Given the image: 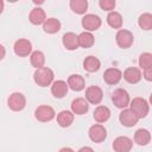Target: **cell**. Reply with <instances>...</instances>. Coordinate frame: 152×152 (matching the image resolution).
Returning <instances> with one entry per match:
<instances>
[{"mask_svg":"<svg viewBox=\"0 0 152 152\" xmlns=\"http://www.w3.org/2000/svg\"><path fill=\"white\" fill-rule=\"evenodd\" d=\"M139 66L142 70L152 68V55L150 52H144L139 57Z\"/></svg>","mask_w":152,"mask_h":152,"instance_id":"30","label":"cell"},{"mask_svg":"<svg viewBox=\"0 0 152 152\" xmlns=\"http://www.w3.org/2000/svg\"><path fill=\"white\" fill-rule=\"evenodd\" d=\"M8 107L14 110V112H19V110H23L26 106V99L25 96L21 94V93H13L10 95L8 97Z\"/></svg>","mask_w":152,"mask_h":152,"instance_id":"5","label":"cell"},{"mask_svg":"<svg viewBox=\"0 0 152 152\" xmlns=\"http://www.w3.org/2000/svg\"><path fill=\"white\" fill-rule=\"evenodd\" d=\"M115 39H116V44L121 49H128V48H131V45L134 42L133 33L131 31H128V30H119L118 33H116V36H115Z\"/></svg>","mask_w":152,"mask_h":152,"instance_id":"4","label":"cell"},{"mask_svg":"<svg viewBox=\"0 0 152 152\" xmlns=\"http://www.w3.org/2000/svg\"><path fill=\"white\" fill-rule=\"evenodd\" d=\"M78 39V46H82L84 49H88L93 46L94 44V36L90 32H82L77 36Z\"/></svg>","mask_w":152,"mask_h":152,"instance_id":"25","label":"cell"},{"mask_svg":"<svg viewBox=\"0 0 152 152\" xmlns=\"http://www.w3.org/2000/svg\"><path fill=\"white\" fill-rule=\"evenodd\" d=\"M33 78H34V82L39 87H48L53 81V71L50 68H46V66L39 68L34 71Z\"/></svg>","mask_w":152,"mask_h":152,"instance_id":"1","label":"cell"},{"mask_svg":"<svg viewBox=\"0 0 152 152\" xmlns=\"http://www.w3.org/2000/svg\"><path fill=\"white\" fill-rule=\"evenodd\" d=\"M68 87H70L72 90L75 91H81L84 86H86V82H84V78L81 76V75H70L69 78H68Z\"/></svg>","mask_w":152,"mask_h":152,"instance_id":"16","label":"cell"},{"mask_svg":"<svg viewBox=\"0 0 152 152\" xmlns=\"http://www.w3.org/2000/svg\"><path fill=\"white\" fill-rule=\"evenodd\" d=\"M13 49H14L15 55H18L19 57H26L31 53L32 45H31V42L27 39H18L14 43Z\"/></svg>","mask_w":152,"mask_h":152,"instance_id":"8","label":"cell"},{"mask_svg":"<svg viewBox=\"0 0 152 152\" xmlns=\"http://www.w3.org/2000/svg\"><path fill=\"white\" fill-rule=\"evenodd\" d=\"M138 24L142 30H151L152 28V14L144 13L139 17Z\"/></svg>","mask_w":152,"mask_h":152,"instance_id":"29","label":"cell"},{"mask_svg":"<svg viewBox=\"0 0 152 152\" xmlns=\"http://www.w3.org/2000/svg\"><path fill=\"white\" fill-rule=\"evenodd\" d=\"M124 78L128 82V83H138L140 80H141V72L138 68H134V66H131V68H127L124 72Z\"/></svg>","mask_w":152,"mask_h":152,"instance_id":"17","label":"cell"},{"mask_svg":"<svg viewBox=\"0 0 152 152\" xmlns=\"http://www.w3.org/2000/svg\"><path fill=\"white\" fill-rule=\"evenodd\" d=\"M30 61H31V64L32 66L39 69V68H43L44 63H45V56L42 51H33L31 53V57H30Z\"/></svg>","mask_w":152,"mask_h":152,"instance_id":"27","label":"cell"},{"mask_svg":"<svg viewBox=\"0 0 152 152\" xmlns=\"http://www.w3.org/2000/svg\"><path fill=\"white\" fill-rule=\"evenodd\" d=\"M74 121V114L70 110H62L57 115V122L61 127H69Z\"/></svg>","mask_w":152,"mask_h":152,"instance_id":"22","label":"cell"},{"mask_svg":"<svg viewBox=\"0 0 152 152\" xmlns=\"http://www.w3.org/2000/svg\"><path fill=\"white\" fill-rule=\"evenodd\" d=\"M129 106H131L132 113L138 119H142V118H145L148 114V110H150L148 102L145 99H142V97H134L131 101Z\"/></svg>","mask_w":152,"mask_h":152,"instance_id":"2","label":"cell"},{"mask_svg":"<svg viewBox=\"0 0 152 152\" xmlns=\"http://www.w3.org/2000/svg\"><path fill=\"white\" fill-rule=\"evenodd\" d=\"M122 78V72L118 68H109L103 74V80L107 84H116Z\"/></svg>","mask_w":152,"mask_h":152,"instance_id":"12","label":"cell"},{"mask_svg":"<svg viewBox=\"0 0 152 152\" xmlns=\"http://www.w3.org/2000/svg\"><path fill=\"white\" fill-rule=\"evenodd\" d=\"M82 26L87 31H95L101 26V19L95 14H86L82 18Z\"/></svg>","mask_w":152,"mask_h":152,"instance_id":"11","label":"cell"},{"mask_svg":"<svg viewBox=\"0 0 152 152\" xmlns=\"http://www.w3.org/2000/svg\"><path fill=\"white\" fill-rule=\"evenodd\" d=\"M63 45L68 50H76L78 48V39L77 36L72 32H68L63 36Z\"/></svg>","mask_w":152,"mask_h":152,"instance_id":"19","label":"cell"},{"mask_svg":"<svg viewBox=\"0 0 152 152\" xmlns=\"http://www.w3.org/2000/svg\"><path fill=\"white\" fill-rule=\"evenodd\" d=\"M132 146L133 141L128 137H118L113 141V148L115 152H129Z\"/></svg>","mask_w":152,"mask_h":152,"instance_id":"10","label":"cell"},{"mask_svg":"<svg viewBox=\"0 0 152 152\" xmlns=\"http://www.w3.org/2000/svg\"><path fill=\"white\" fill-rule=\"evenodd\" d=\"M109 116H110V110L106 106H99L94 110V119L97 122H104L109 119Z\"/></svg>","mask_w":152,"mask_h":152,"instance_id":"24","label":"cell"},{"mask_svg":"<svg viewBox=\"0 0 152 152\" xmlns=\"http://www.w3.org/2000/svg\"><path fill=\"white\" fill-rule=\"evenodd\" d=\"M77 152H94V150L91 147H88V146H84V147H81Z\"/></svg>","mask_w":152,"mask_h":152,"instance_id":"33","label":"cell"},{"mask_svg":"<svg viewBox=\"0 0 152 152\" xmlns=\"http://www.w3.org/2000/svg\"><path fill=\"white\" fill-rule=\"evenodd\" d=\"M2 11H4V1L0 0V14L2 13Z\"/></svg>","mask_w":152,"mask_h":152,"instance_id":"36","label":"cell"},{"mask_svg":"<svg viewBox=\"0 0 152 152\" xmlns=\"http://www.w3.org/2000/svg\"><path fill=\"white\" fill-rule=\"evenodd\" d=\"M119 120H120V122H121L124 126H126V127H132V126L137 125V122H138L139 119L132 113L131 109H124V110L120 113V115H119Z\"/></svg>","mask_w":152,"mask_h":152,"instance_id":"15","label":"cell"},{"mask_svg":"<svg viewBox=\"0 0 152 152\" xmlns=\"http://www.w3.org/2000/svg\"><path fill=\"white\" fill-rule=\"evenodd\" d=\"M43 30L46 32V33H56L61 30V23L58 19L56 18H49L44 21L43 24Z\"/></svg>","mask_w":152,"mask_h":152,"instance_id":"21","label":"cell"},{"mask_svg":"<svg viewBox=\"0 0 152 152\" xmlns=\"http://www.w3.org/2000/svg\"><path fill=\"white\" fill-rule=\"evenodd\" d=\"M99 5L104 11H112L115 7V1L114 0H100Z\"/></svg>","mask_w":152,"mask_h":152,"instance_id":"31","label":"cell"},{"mask_svg":"<svg viewBox=\"0 0 152 152\" xmlns=\"http://www.w3.org/2000/svg\"><path fill=\"white\" fill-rule=\"evenodd\" d=\"M5 55H6V50H5V48H4V46L0 44V61H1V59L5 57Z\"/></svg>","mask_w":152,"mask_h":152,"instance_id":"34","label":"cell"},{"mask_svg":"<svg viewBox=\"0 0 152 152\" xmlns=\"http://www.w3.org/2000/svg\"><path fill=\"white\" fill-rule=\"evenodd\" d=\"M59 152H74V150H71L70 147H63L59 150Z\"/></svg>","mask_w":152,"mask_h":152,"instance_id":"35","label":"cell"},{"mask_svg":"<svg viewBox=\"0 0 152 152\" xmlns=\"http://www.w3.org/2000/svg\"><path fill=\"white\" fill-rule=\"evenodd\" d=\"M70 8L72 10V12L77 13V14H83V13H86V11L88 8V2H87V0H71Z\"/></svg>","mask_w":152,"mask_h":152,"instance_id":"28","label":"cell"},{"mask_svg":"<svg viewBox=\"0 0 152 152\" xmlns=\"http://www.w3.org/2000/svg\"><path fill=\"white\" fill-rule=\"evenodd\" d=\"M144 77H145L147 81H152V68L144 70Z\"/></svg>","mask_w":152,"mask_h":152,"instance_id":"32","label":"cell"},{"mask_svg":"<svg viewBox=\"0 0 152 152\" xmlns=\"http://www.w3.org/2000/svg\"><path fill=\"white\" fill-rule=\"evenodd\" d=\"M55 110L52 107L50 106H39L36 112H34V116L38 121H42V122H48V121H51L53 118H55Z\"/></svg>","mask_w":152,"mask_h":152,"instance_id":"6","label":"cell"},{"mask_svg":"<svg viewBox=\"0 0 152 152\" xmlns=\"http://www.w3.org/2000/svg\"><path fill=\"white\" fill-rule=\"evenodd\" d=\"M151 140V133L147 131V129H144V128H140L135 132L134 134V141L140 145V146H145L150 142Z\"/></svg>","mask_w":152,"mask_h":152,"instance_id":"23","label":"cell"},{"mask_svg":"<svg viewBox=\"0 0 152 152\" xmlns=\"http://www.w3.org/2000/svg\"><path fill=\"white\" fill-rule=\"evenodd\" d=\"M100 66H101V63L95 56H88L83 61V68L88 72H95L100 69Z\"/></svg>","mask_w":152,"mask_h":152,"instance_id":"20","label":"cell"},{"mask_svg":"<svg viewBox=\"0 0 152 152\" xmlns=\"http://www.w3.org/2000/svg\"><path fill=\"white\" fill-rule=\"evenodd\" d=\"M102 97H103V93H102L100 87L90 86V87L87 88V90H86L87 102H90L93 104H99L102 101Z\"/></svg>","mask_w":152,"mask_h":152,"instance_id":"7","label":"cell"},{"mask_svg":"<svg viewBox=\"0 0 152 152\" xmlns=\"http://www.w3.org/2000/svg\"><path fill=\"white\" fill-rule=\"evenodd\" d=\"M107 23L110 27L113 28H120L122 26V17L120 13L112 11L108 15H107Z\"/></svg>","mask_w":152,"mask_h":152,"instance_id":"26","label":"cell"},{"mask_svg":"<svg viewBox=\"0 0 152 152\" xmlns=\"http://www.w3.org/2000/svg\"><path fill=\"white\" fill-rule=\"evenodd\" d=\"M112 101L118 108H122L124 109L129 104V95L125 89L118 88L112 94Z\"/></svg>","mask_w":152,"mask_h":152,"instance_id":"3","label":"cell"},{"mask_svg":"<svg viewBox=\"0 0 152 152\" xmlns=\"http://www.w3.org/2000/svg\"><path fill=\"white\" fill-rule=\"evenodd\" d=\"M89 109V104L87 102L86 99L82 97H77L71 102V110L72 114H77V115H82L86 114Z\"/></svg>","mask_w":152,"mask_h":152,"instance_id":"13","label":"cell"},{"mask_svg":"<svg viewBox=\"0 0 152 152\" xmlns=\"http://www.w3.org/2000/svg\"><path fill=\"white\" fill-rule=\"evenodd\" d=\"M46 20V15H45V12L43 8L40 7H36L31 11L30 13V21L33 24V25H40V24H44V21Z\"/></svg>","mask_w":152,"mask_h":152,"instance_id":"18","label":"cell"},{"mask_svg":"<svg viewBox=\"0 0 152 152\" xmlns=\"http://www.w3.org/2000/svg\"><path fill=\"white\" fill-rule=\"evenodd\" d=\"M106 137H107V131L102 125L95 124L89 128V138L94 142H102L106 139Z\"/></svg>","mask_w":152,"mask_h":152,"instance_id":"9","label":"cell"},{"mask_svg":"<svg viewBox=\"0 0 152 152\" xmlns=\"http://www.w3.org/2000/svg\"><path fill=\"white\" fill-rule=\"evenodd\" d=\"M51 93L57 99L64 97L66 95V93H68V84H66V82H64L62 80L55 81L52 83V86H51Z\"/></svg>","mask_w":152,"mask_h":152,"instance_id":"14","label":"cell"}]
</instances>
